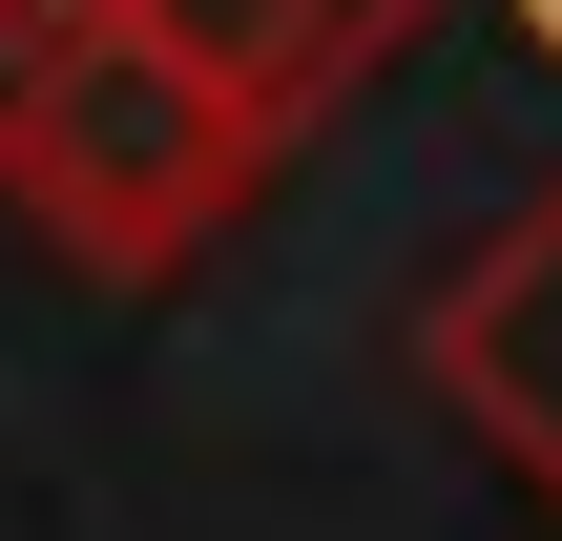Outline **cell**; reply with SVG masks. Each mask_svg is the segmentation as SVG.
<instances>
[{
	"instance_id": "cell-2",
	"label": "cell",
	"mask_w": 562,
	"mask_h": 541,
	"mask_svg": "<svg viewBox=\"0 0 562 541\" xmlns=\"http://www.w3.org/2000/svg\"><path fill=\"white\" fill-rule=\"evenodd\" d=\"M417 375H438V417H459V438H480V459L562 521V167L480 229V250H459V271H438Z\"/></svg>"
},
{
	"instance_id": "cell-1",
	"label": "cell",
	"mask_w": 562,
	"mask_h": 541,
	"mask_svg": "<svg viewBox=\"0 0 562 541\" xmlns=\"http://www.w3.org/2000/svg\"><path fill=\"white\" fill-rule=\"evenodd\" d=\"M0 188L83 250V271H188L250 188H271V125L146 21V0H0Z\"/></svg>"
}]
</instances>
